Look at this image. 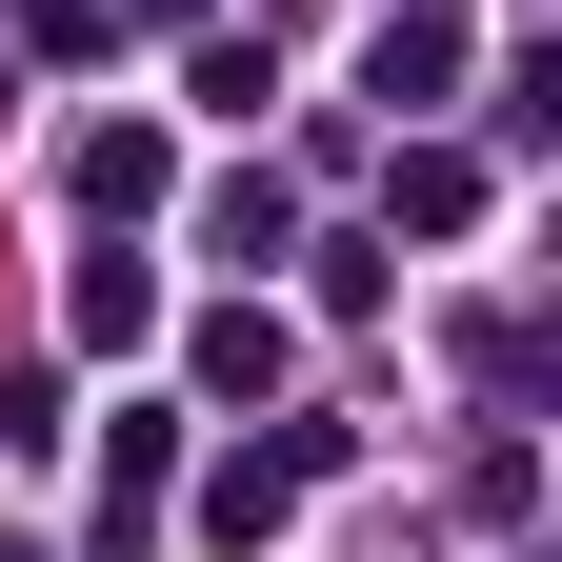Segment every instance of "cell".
Masks as SVG:
<instances>
[{
  "label": "cell",
  "instance_id": "cell-1",
  "mask_svg": "<svg viewBox=\"0 0 562 562\" xmlns=\"http://www.w3.org/2000/svg\"><path fill=\"white\" fill-rule=\"evenodd\" d=\"M362 81H382V101H442V81H462V21H382Z\"/></svg>",
  "mask_w": 562,
  "mask_h": 562
},
{
  "label": "cell",
  "instance_id": "cell-2",
  "mask_svg": "<svg viewBox=\"0 0 562 562\" xmlns=\"http://www.w3.org/2000/svg\"><path fill=\"white\" fill-rule=\"evenodd\" d=\"M21 21H41V41H81V21H101V0H21Z\"/></svg>",
  "mask_w": 562,
  "mask_h": 562
}]
</instances>
